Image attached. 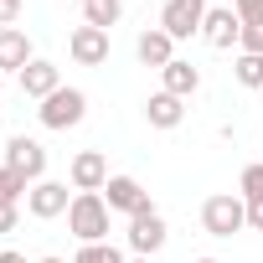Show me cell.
Instances as JSON below:
<instances>
[{"label": "cell", "mask_w": 263, "mask_h": 263, "mask_svg": "<svg viewBox=\"0 0 263 263\" xmlns=\"http://www.w3.org/2000/svg\"><path fill=\"white\" fill-rule=\"evenodd\" d=\"M6 165H11V171H21L31 186H36V181H47V150H42V140L16 135V140L6 145Z\"/></svg>", "instance_id": "8992f818"}, {"label": "cell", "mask_w": 263, "mask_h": 263, "mask_svg": "<svg viewBox=\"0 0 263 263\" xmlns=\"http://www.w3.org/2000/svg\"><path fill=\"white\" fill-rule=\"evenodd\" d=\"M135 57L145 62V67H155V72H165L171 62H176V42L160 31V26H150V31H140V42H135Z\"/></svg>", "instance_id": "4fadbf2b"}, {"label": "cell", "mask_w": 263, "mask_h": 263, "mask_svg": "<svg viewBox=\"0 0 263 263\" xmlns=\"http://www.w3.org/2000/svg\"><path fill=\"white\" fill-rule=\"evenodd\" d=\"M237 196H242V201H258V196H263V160L237 176Z\"/></svg>", "instance_id": "44dd1931"}, {"label": "cell", "mask_w": 263, "mask_h": 263, "mask_svg": "<svg viewBox=\"0 0 263 263\" xmlns=\"http://www.w3.org/2000/svg\"><path fill=\"white\" fill-rule=\"evenodd\" d=\"M16 16H21V0H0V26H16Z\"/></svg>", "instance_id": "d4e9b609"}, {"label": "cell", "mask_w": 263, "mask_h": 263, "mask_svg": "<svg viewBox=\"0 0 263 263\" xmlns=\"http://www.w3.org/2000/svg\"><path fill=\"white\" fill-rule=\"evenodd\" d=\"M237 36H242L237 11H232V6H212V11H206V21H201V42H206V47H217V52H227Z\"/></svg>", "instance_id": "8fae6325"}, {"label": "cell", "mask_w": 263, "mask_h": 263, "mask_svg": "<svg viewBox=\"0 0 263 263\" xmlns=\"http://www.w3.org/2000/svg\"><path fill=\"white\" fill-rule=\"evenodd\" d=\"M232 72H237V83H242V88H263V57H258V52H237Z\"/></svg>", "instance_id": "d6986e66"}, {"label": "cell", "mask_w": 263, "mask_h": 263, "mask_svg": "<svg viewBox=\"0 0 263 263\" xmlns=\"http://www.w3.org/2000/svg\"><path fill=\"white\" fill-rule=\"evenodd\" d=\"M72 263H129L114 242H83L78 253H72Z\"/></svg>", "instance_id": "ffe728a7"}, {"label": "cell", "mask_w": 263, "mask_h": 263, "mask_svg": "<svg viewBox=\"0 0 263 263\" xmlns=\"http://www.w3.org/2000/svg\"><path fill=\"white\" fill-rule=\"evenodd\" d=\"M248 227H253V232H263V196H258V201H248Z\"/></svg>", "instance_id": "484cf974"}, {"label": "cell", "mask_w": 263, "mask_h": 263, "mask_svg": "<svg viewBox=\"0 0 263 263\" xmlns=\"http://www.w3.org/2000/svg\"><path fill=\"white\" fill-rule=\"evenodd\" d=\"M237 47H242V52H258V57H263V26H242Z\"/></svg>", "instance_id": "603a6c76"}, {"label": "cell", "mask_w": 263, "mask_h": 263, "mask_svg": "<svg viewBox=\"0 0 263 263\" xmlns=\"http://www.w3.org/2000/svg\"><path fill=\"white\" fill-rule=\"evenodd\" d=\"M31 62H36L31 36L21 26H0V72H26Z\"/></svg>", "instance_id": "7c38bea8"}, {"label": "cell", "mask_w": 263, "mask_h": 263, "mask_svg": "<svg viewBox=\"0 0 263 263\" xmlns=\"http://www.w3.org/2000/svg\"><path fill=\"white\" fill-rule=\"evenodd\" d=\"M36 119H42V129H72V124L88 119V93L83 88H57L52 98H42Z\"/></svg>", "instance_id": "3957f363"}, {"label": "cell", "mask_w": 263, "mask_h": 263, "mask_svg": "<svg viewBox=\"0 0 263 263\" xmlns=\"http://www.w3.org/2000/svg\"><path fill=\"white\" fill-rule=\"evenodd\" d=\"M145 119H150V129H176L181 119H186V98H176V93H150V103H145Z\"/></svg>", "instance_id": "9a60e30c"}, {"label": "cell", "mask_w": 263, "mask_h": 263, "mask_svg": "<svg viewBox=\"0 0 263 263\" xmlns=\"http://www.w3.org/2000/svg\"><path fill=\"white\" fill-rule=\"evenodd\" d=\"M36 263H67V258H36Z\"/></svg>", "instance_id": "83f0119b"}, {"label": "cell", "mask_w": 263, "mask_h": 263, "mask_svg": "<svg viewBox=\"0 0 263 263\" xmlns=\"http://www.w3.org/2000/svg\"><path fill=\"white\" fill-rule=\"evenodd\" d=\"M232 11L242 26H263V0H232Z\"/></svg>", "instance_id": "7402d4cb"}, {"label": "cell", "mask_w": 263, "mask_h": 263, "mask_svg": "<svg viewBox=\"0 0 263 263\" xmlns=\"http://www.w3.org/2000/svg\"><path fill=\"white\" fill-rule=\"evenodd\" d=\"M67 232L78 242H108V201H103V191H72Z\"/></svg>", "instance_id": "6da1fadb"}, {"label": "cell", "mask_w": 263, "mask_h": 263, "mask_svg": "<svg viewBox=\"0 0 263 263\" xmlns=\"http://www.w3.org/2000/svg\"><path fill=\"white\" fill-rule=\"evenodd\" d=\"M57 88H62V72H57V62H47V57H36V62L21 72V93H26V98H36V103H42V98H52Z\"/></svg>", "instance_id": "5bb4252c"}, {"label": "cell", "mask_w": 263, "mask_h": 263, "mask_svg": "<svg viewBox=\"0 0 263 263\" xmlns=\"http://www.w3.org/2000/svg\"><path fill=\"white\" fill-rule=\"evenodd\" d=\"M83 21L98 26V31L119 26V21H124V0H88V6H83Z\"/></svg>", "instance_id": "e0dca14e"}, {"label": "cell", "mask_w": 263, "mask_h": 263, "mask_svg": "<svg viewBox=\"0 0 263 263\" xmlns=\"http://www.w3.org/2000/svg\"><path fill=\"white\" fill-rule=\"evenodd\" d=\"M67 181H72V191H103V186H108V160H103V150H78L72 165H67Z\"/></svg>", "instance_id": "9c48e42d"}, {"label": "cell", "mask_w": 263, "mask_h": 263, "mask_svg": "<svg viewBox=\"0 0 263 263\" xmlns=\"http://www.w3.org/2000/svg\"><path fill=\"white\" fill-rule=\"evenodd\" d=\"M206 0H165L160 11V31L171 42H186V36H201V21H206Z\"/></svg>", "instance_id": "277c9868"}, {"label": "cell", "mask_w": 263, "mask_h": 263, "mask_svg": "<svg viewBox=\"0 0 263 263\" xmlns=\"http://www.w3.org/2000/svg\"><path fill=\"white\" fill-rule=\"evenodd\" d=\"M191 263H217V258H191Z\"/></svg>", "instance_id": "f546056e"}, {"label": "cell", "mask_w": 263, "mask_h": 263, "mask_svg": "<svg viewBox=\"0 0 263 263\" xmlns=\"http://www.w3.org/2000/svg\"><path fill=\"white\" fill-rule=\"evenodd\" d=\"M67 52H72V62L78 67H103L108 62V31H98V26H72V36H67Z\"/></svg>", "instance_id": "52a82bcc"}, {"label": "cell", "mask_w": 263, "mask_h": 263, "mask_svg": "<svg viewBox=\"0 0 263 263\" xmlns=\"http://www.w3.org/2000/svg\"><path fill=\"white\" fill-rule=\"evenodd\" d=\"M16 222H21V206H0V237H11Z\"/></svg>", "instance_id": "cb8c5ba5"}, {"label": "cell", "mask_w": 263, "mask_h": 263, "mask_svg": "<svg viewBox=\"0 0 263 263\" xmlns=\"http://www.w3.org/2000/svg\"><path fill=\"white\" fill-rule=\"evenodd\" d=\"M108 196V212H124V217H140V212H150V191L135 181V176H108V186H103Z\"/></svg>", "instance_id": "ba28073f"}, {"label": "cell", "mask_w": 263, "mask_h": 263, "mask_svg": "<svg viewBox=\"0 0 263 263\" xmlns=\"http://www.w3.org/2000/svg\"><path fill=\"white\" fill-rule=\"evenodd\" d=\"M83 6H88V0H83Z\"/></svg>", "instance_id": "1f68e13d"}, {"label": "cell", "mask_w": 263, "mask_h": 263, "mask_svg": "<svg viewBox=\"0 0 263 263\" xmlns=\"http://www.w3.org/2000/svg\"><path fill=\"white\" fill-rule=\"evenodd\" d=\"M0 88H6V72H0Z\"/></svg>", "instance_id": "4dcf8cb0"}, {"label": "cell", "mask_w": 263, "mask_h": 263, "mask_svg": "<svg viewBox=\"0 0 263 263\" xmlns=\"http://www.w3.org/2000/svg\"><path fill=\"white\" fill-rule=\"evenodd\" d=\"M67 206H72V196H67L62 181H36V186L26 191V212H31L36 222H52V217H62Z\"/></svg>", "instance_id": "30bf717a"}, {"label": "cell", "mask_w": 263, "mask_h": 263, "mask_svg": "<svg viewBox=\"0 0 263 263\" xmlns=\"http://www.w3.org/2000/svg\"><path fill=\"white\" fill-rule=\"evenodd\" d=\"M0 263H26V253H11V248H6V253H0Z\"/></svg>", "instance_id": "4316f807"}, {"label": "cell", "mask_w": 263, "mask_h": 263, "mask_svg": "<svg viewBox=\"0 0 263 263\" xmlns=\"http://www.w3.org/2000/svg\"><path fill=\"white\" fill-rule=\"evenodd\" d=\"M129 263H155V258H129Z\"/></svg>", "instance_id": "f1b7e54d"}, {"label": "cell", "mask_w": 263, "mask_h": 263, "mask_svg": "<svg viewBox=\"0 0 263 263\" xmlns=\"http://www.w3.org/2000/svg\"><path fill=\"white\" fill-rule=\"evenodd\" d=\"M31 191V181L21 176V171H11V165H0V206H21V196Z\"/></svg>", "instance_id": "ac0fdd59"}, {"label": "cell", "mask_w": 263, "mask_h": 263, "mask_svg": "<svg viewBox=\"0 0 263 263\" xmlns=\"http://www.w3.org/2000/svg\"><path fill=\"white\" fill-rule=\"evenodd\" d=\"M124 237H129V253H135V258H155L171 232H165V217L150 206V212H140V217H129V232H124Z\"/></svg>", "instance_id": "5b68a950"}, {"label": "cell", "mask_w": 263, "mask_h": 263, "mask_svg": "<svg viewBox=\"0 0 263 263\" xmlns=\"http://www.w3.org/2000/svg\"><path fill=\"white\" fill-rule=\"evenodd\" d=\"M201 227H206L212 237H232V232H242V227H248V201L232 196V191L206 196V201H201Z\"/></svg>", "instance_id": "7a4b0ae2"}, {"label": "cell", "mask_w": 263, "mask_h": 263, "mask_svg": "<svg viewBox=\"0 0 263 263\" xmlns=\"http://www.w3.org/2000/svg\"><path fill=\"white\" fill-rule=\"evenodd\" d=\"M160 88H165V93H176V98H191V93L201 88V67H191L186 57H176V62L160 72Z\"/></svg>", "instance_id": "2e32d148"}]
</instances>
